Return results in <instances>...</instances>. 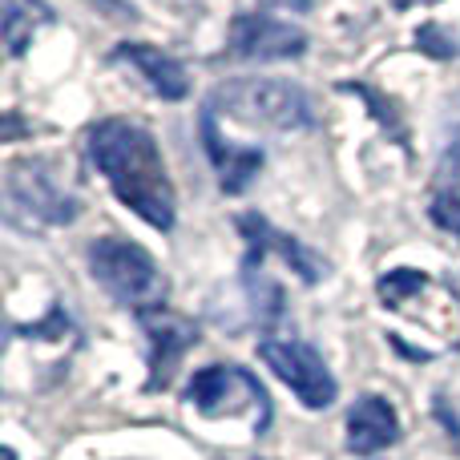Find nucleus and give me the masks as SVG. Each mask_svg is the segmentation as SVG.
I'll use <instances>...</instances> for the list:
<instances>
[{
  "mask_svg": "<svg viewBox=\"0 0 460 460\" xmlns=\"http://www.w3.org/2000/svg\"><path fill=\"white\" fill-rule=\"evenodd\" d=\"M89 158L102 170V178L118 194L121 207H129L154 230H174L178 194L150 129L126 118L97 121L89 129Z\"/></svg>",
  "mask_w": 460,
  "mask_h": 460,
  "instance_id": "nucleus-1",
  "label": "nucleus"
},
{
  "mask_svg": "<svg viewBox=\"0 0 460 460\" xmlns=\"http://www.w3.org/2000/svg\"><path fill=\"white\" fill-rule=\"evenodd\" d=\"M89 270L121 307L137 311V319L166 307V275L154 262V254L129 238L89 243Z\"/></svg>",
  "mask_w": 460,
  "mask_h": 460,
  "instance_id": "nucleus-2",
  "label": "nucleus"
},
{
  "mask_svg": "<svg viewBox=\"0 0 460 460\" xmlns=\"http://www.w3.org/2000/svg\"><path fill=\"white\" fill-rule=\"evenodd\" d=\"M215 110H226L234 121L243 126H262L275 129V134H291V129H311L315 126V113L311 102L299 85L291 81H275V77H238L226 81L210 93Z\"/></svg>",
  "mask_w": 460,
  "mask_h": 460,
  "instance_id": "nucleus-3",
  "label": "nucleus"
},
{
  "mask_svg": "<svg viewBox=\"0 0 460 460\" xmlns=\"http://www.w3.org/2000/svg\"><path fill=\"white\" fill-rule=\"evenodd\" d=\"M4 215L21 230L69 226L81 215V202L53 178L45 162H8L4 170Z\"/></svg>",
  "mask_w": 460,
  "mask_h": 460,
  "instance_id": "nucleus-4",
  "label": "nucleus"
},
{
  "mask_svg": "<svg viewBox=\"0 0 460 460\" xmlns=\"http://www.w3.org/2000/svg\"><path fill=\"white\" fill-rule=\"evenodd\" d=\"M259 356H262V364H267L270 372L299 396L303 408L323 412V408L335 404L340 384H335L332 367L323 364V356H319L311 343H303V340H262Z\"/></svg>",
  "mask_w": 460,
  "mask_h": 460,
  "instance_id": "nucleus-5",
  "label": "nucleus"
},
{
  "mask_svg": "<svg viewBox=\"0 0 460 460\" xmlns=\"http://www.w3.org/2000/svg\"><path fill=\"white\" fill-rule=\"evenodd\" d=\"M186 400H190L202 416H223V412L254 408L262 429H267V420H270V400H267V392H262V384L254 380V376H246L243 367H230V364H215V367L194 372L190 388H186Z\"/></svg>",
  "mask_w": 460,
  "mask_h": 460,
  "instance_id": "nucleus-6",
  "label": "nucleus"
},
{
  "mask_svg": "<svg viewBox=\"0 0 460 460\" xmlns=\"http://www.w3.org/2000/svg\"><path fill=\"white\" fill-rule=\"evenodd\" d=\"M230 53L246 61H287V57L307 53V32L262 13H243L230 24Z\"/></svg>",
  "mask_w": 460,
  "mask_h": 460,
  "instance_id": "nucleus-7",
  "label": "nucleus"
},
{
  "mask_svg": "<svg viewBox=\"0 0 460 460\" xmlns=\"http://www.w3.org/2000/svg\"><path fill=\"white\" fill-rule=\"evenodd\" d=\"M199 137H202V150H207L210 166H215L218 174V186H223V194H243L246 186L254 182V174L262 170V150H254V146H234L223 137V129H218V110L215 105H202V118H199Z\"/></svg>",
  "mask_w": 460,
  "mask_h": 460,
  "instance_id": "nucleus-8",
  "label": "nucleus"
},
{
  "mask_svg": "<svg viewBox=\"0 0 460 460\" xmlns=\"http://www.w3.org/2000/svg\"><path fill=\"white\" fill-rule=\"evenodd\" d=\"M142 327H146V335H150V372H154L150 388H166L178 359L199 343V327L166 307L154 311V315H142Z\"/></svg>",
  "mask_w": 460,
  "mask_h": 460,
  "instance_id": "nucleus-9",
  "label": "nucleus"
},
{
  "mask_svg": "<svg viewBox=\"0 0 460 460\" xmlns=\"http://www.w3.org/2000/svg\"><path fill=\"white\" fill-rule=\"evenodd\" d=\"M238 230L246 234V243H251V251H259V254H279V259L287 262V267L295 270V275L303 279V283H319V279L327 275V262L319 259L311 246H303L299 238H291V234H283V230H275L267 223V218H259V215H238Z\"/></svg>",
  "mask_w": 460,
  "mask_h": 460,
  "instance_id": "nucleus-10",
  "label": "nucleus"
},
{
  "mask_svg": "<svg viewBox=\"0 0 460 460\" xmlns=\"http://www.w3.org/2000/svg\"><path fill=\"white\" fill-rule=\"evenodd\" d=\"M400 440V416L384 396H359L348 412V448L356 456L384 453Z\"/></svg>",
  "mask_w": 460,
  "mask_h": 460,
  "instance_id": "nucleus-11",
  "label": "nucleus"
},
{
  "mask_svg": "<svg viewBox=\"0 0 460 460\" xmlns=\"http://www.w3.org/2000/svg\"><path fill=\"white\" fill-rule=\"evenodd\" d=\"M113 57L118 61H129L137 73H142L146 81H150V89L158 97H166V102H182L186 93H190V77H186V65L174 61L170 53H162V49L154 45H142V40H126V45L113 49Z\"/></svg>",
  "mask_w": 460,
  "mask_h": 460,
  "instance_id": "nucleus-12",
  "label": "nucleus"
},
{
  "mask_svg": "<svg viewBox=\"0 0 460 460\" xmlns=\"http://www.w3.org/2000/svg\"><path fill=\"white\" fill-rule=\"evenodd\" d=\"M45 24H53V8H49L45 0H4V21H0V29H4L8 57L29 53V45L37 40V32L45 29Z\"/></svg>",
  "mask_w": 460,
  "mask_h": 460,
  "instance_id": "nucleus-13",
  "label": "nucleus"
},
{
  "mask_svg": "<svg viewBox=\"0 0 460 460\" xmlns=\"http://www.w3.org/2000/svg\"><path fill=\"white\" fill-rule=\"evenodd\" d=\"M429 287H432V275H424V270H412V267H400V270H388V275H380L376 291H380V299L388 303L392 311H404L408 299L424 295Z\"/></svg>",
  "mask_w": 460,
  "mask_h": 460,
  "instance_id": "nucleus-14",
  "label": "nucleus"
},
{
  "mask_svg": "<svg viewBox=\"0 0 460 460\" xmlns=\"http://www.w3.org/2000/svg\"><path fill=\"white\" fill-rule=\"evenodd\" d=\"M416 49L429 53L432 61H453V57H460V37L453 29H445L440 21H429L416 29Z\"/></svg>",
  "mask_w": 460,
  "mask_h": 460,
  "instance_id": "nucleus-15",
  "label": "nucleus"
},
{
  "mask_svg": "<svg viewBox=\"0 0 460 460\" xmlns=\"http://www.w3.org/2000/svg\"><path fill=\"white\" fill-rule=\"evenodd\" d=\"M429 215L440 230H448V234L460 238V182L456 186H437V199H432Z\"/></svg>",
  "mask_w": 460,
  "mask_h": 460,
  "instance_id": "nucleus-16",
  "label": "nucleus"
},
{
  "mask_svg": "<svg viewBox=\"0 0 460 460\" xmlns=\"http://www.w3.org/2000/svg\"><path fill=\"white\" fill-rule=\"evenodd\" d=\"M460 182V118L448 126V142L437 166V186H456Z\"/></svg>",
  "mask_w": 460,
  "mask_h": 460,
  "instance_id": "nucleus-17",
  "label": "nucleus"
},
{
  "mask_svg": "<svg viewBox=\"0 0 460 460\" xmlns=\"http://www.w3.org/2000/svg\"><path fill=\"white\" fill-rule=\"evenodd\" d=\"M340 89H348V93H359V97H364V102L376 110V121H380L384 129H392V137H396V142H404V129H400V121H396V113H392V105H388V110H384V102L372 93V89L364 85V81H343Z\"/></svg>",
  "mask_w": 460,
  "mask_h": 460,
  "instance_id": "nucleus-18",
  "label": "nucleus"
},
{
  "mask_svg": "<svg viewBox=\"0 0 460 460\" xmlns=\"http://www.w3.org/2000/svg\"><path fill=\"white\" fill-rule=\"evenodd\" d=\"M432 404H437V420L445 424V432L456 440V448H460V416H456V408L448 404V396H437Z\"/></svg>",
  "mask_w": 460,
  "mask_h": 460,
  "instance_id": "nucleus-19",
  "label": "nucleus"
},
{
  "mask_svg": "<svg viewBox=\"0 0 460 460\" xmlns=\"http://www.w3.org/2000/svg\"><path fill=\"white\" fill-rule=\"evenodd\" d=\"M93 4H102L105 13H110V16H121V21H134V16H137V8L129 4V0H93Z\"/></svg>",
  "mask_w": 460,
  "mask_h": 460,
  "instance_id": "nucleus-20",
  "label": "nucleus"
},
{
  "mask_svg": "<svg viewBox=\"0 0 460 460\" xmlns=\"http://www.w3.org/2000/svg\"><path fill=\"white\" fill-rule=\"evenodd\" d=\"M262 8H287V13H307L311 0H259Z\"/></svg>",
  "mask_w": 460,
  "mask_h": 460,
  "instance_id": "nucleus-21",
  "label": "nucleus"
},
{
  "mask_svg": "<svg viewBox=\"0 0 460 460\" xmlns=\"http://www.w3.org/2000/svg\"><path fill=\"white\" fill-rule=\"evenodd\" d=\"M396 8H416V4H440V0H392Z\"/></svg>",
  "mask_w": 460,
  "mask_h": 460,
  "instance_id": "nucleus-22",
  "label": "nucleus"
}]
</instances>
